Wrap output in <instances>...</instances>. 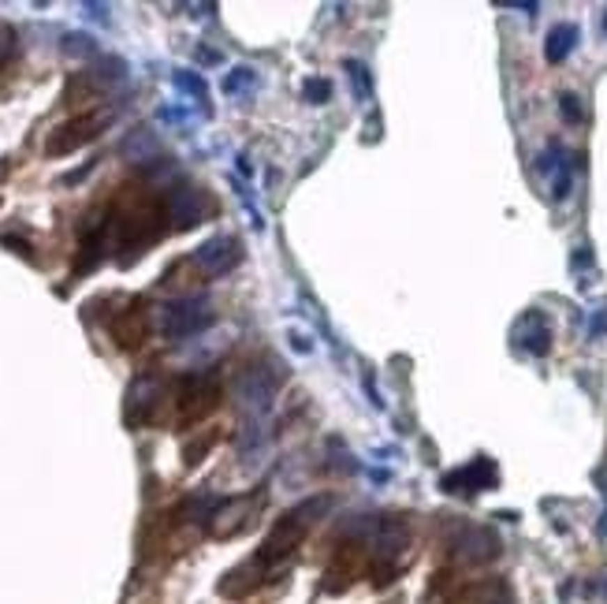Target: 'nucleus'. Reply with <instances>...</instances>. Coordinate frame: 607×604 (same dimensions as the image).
<instances>
[{
  "instance_id": "f257e3e1",
  "label": "nucleus",
  "mask_w": 607,
  "mask_h": 604,
  "mask_svg": "<svg viewBox=\"0 0 607 604\" xmlns=\"http://www.w3.org/2000/svg\"><path fill=\"white\" fill-rule=\"evenodd\" d=\"M328 508H332V496H313V500L298 504L295 511L284 515V519L272 526V534L265 537V545H261V552L254 556V564H257V567H268V564H279V559H287L291 552H295V545L309 534L313 519H321Z\"/></svg>"
},
{
  "instance_id": "f03ea898",
  "label": "nucleus",
  "mask_w": 607,
  "mask_h": 604,
  "mask_svg": "<svg viewBox=\"0 0 607 604\" xmlns=\"http://www.w3.org/2000/svg\"><path fill=\"white\" fill-rule=\"evenodd\" d=\"M213 325V310L205 299H171L160 306V332L168 340H187L198 336L201 329Z\"/></svg>"
},
{
  "instance_id": "7ed1b4c3",
  "label": "nucleus",
  "mask_w": 607,
  "mask_h": 604,
  "mask_svg": "<svg viewBox=\"0 0 607 604\" xmlns=\"http://www.w3.org/2000/svg\"><path fill=\"white\" fill-rule=\"evenodd\" d=\"M108 120H112V112H108V109H97V112H86V116H79V120L63 123L60 131L49 138L45 153L60 157V153H71V149H79V146H86V142H93L97 131H101Z\"/></svg>"
},
{
  "instance_id": "20e7f679",
  "label": "nucleus",
  "mask_w": 607,
  "mask_h": 604,
  "mask_svg": "<svg viewBox=\"0 0 607 604\" xmlns=\"http://www.w3.org/2000/svg\"><path fill=\"white\" fill-rule=\"evenodd\" d=\"M238 262H243V246H238L235 235H213L194 250V265L205 276H227Z\"/></svg>"
},
{
  "instance_id": "39448f33",
  "label": "nucleus",
  "mask_w": 607,
  "mask_h": 604,
  "mask_svg": "<svg viewBox=\"0 0 607 604\" xmlns=\"http://www.w3.org/2000/svg\"><path fill=\"white\" fill-rule=\"evenodd\" d=\"M276 388H279V377L276 373H265V370H257V365H250V370L238 373L235 399H238V407H246V411L257 414V411H268V407H272Z\"/></svg>"
},
{
  "instance_id": "423d86ee",
  "label": "nucleus",
  "mask_w": 607,
  "mask_h": 604,
  "mask_svg": "<svg viewBox=\"0 0 607 604\" xmlns=\"http://www.w3.org/2000/svg\"><path fill=\"white\" fill-rule=\"evenodd\" d=\"M443 492H454V496H477L484 489L495 485V462L492 459H473L470 467H459L451 474H443Z\"/></svg>"
},
{
  "instance_id": "0eeeda50",
  "label": "nucleus",
  "mask_w": 607,
  "mask_h": 604,
  "mask_svg": "<svg viewBox=\"0 0 607 604\" xmlns=\"http://www.w3.org/2000/svg\"><path fill=\"white\" fill-rule=\"evenodd\" d=\"M205 213H209V202H205L201 187L179 183L176 190H168V217L176 220V228H194V224H201Z\"/></svg>"
},
{
  "instance_id": "6e6552de",
  "label": "nucleus",
  "mask_w": 607,
  "mask_h": 604,
  "mask_svg": "<svg viewBox=\"0 0 607 604\" xmlns=\"http://www.w3.org/2000/svg\"><path fill=\"white\" fill-rule=\"evenodd\" d=\"M451 548L466 559V564H489V559L500 556V537L492 530H484V526H466V530H459V537L451 541Z\"/></svg>"
},
{
  "instance_id": "1a4fd4ad",
  "label": "nucleus",
  "mask_w": 607,
  "mask_h": 604,
  "mask_svg": "<svg viewBox=\"0 0 607 604\" xmlns=\"http://www.w3.org/2000/svg\"><path fill=\"white\" fill-rule=\"evenodd\" d=\"M514 340H518V347L529 351V354H537V358H544L548 347H551V329H548V321L544 314H525L522 321H518V329H514Z\"/></svg>"
},
{
  "instance_id": "9d476101",
  "label": "nucleus",
  "mask_w": 607,
  "mask_h": 604,
  "mask_svg": "<svg viewBox=\"0 0 607 604\" xmlns=\"http://www.w3.org/2000/svg\"><path fill=\"white\" fill-rule=\"evenodd\" d=\"M157 399H160V381H157V377H138V381L131 384V392H127V418H131V422H146Z\"/></svg>"
},
{
  "instance_id": "9b49d317",
  "label": "nucleus",
  "mask_w": 607,
  "mask_h": 604,
  "mask_svg": "<svg viewBox=\"0 0 607 604\" xmlns=\"http://www.w3.org/2000/svg\"><path fill=\"white\" fill-rule=\"evenodd\" d=\"M574 45H578V27H574V23H559L548 34V41H544V60L548 63H562L574 52Z\"/></svg>"
},
{
  "instance_id": "f8f14e48",
  "label": "nucleus",
  "mask_w": 607,
  "mask_h": 604,
  "mask_svg": "<svg viewBox=\"0 0 607 604\" xmlns=\"http://www.w3.org/2000/svg\"><path fill=\"white\" fill-rule=\"evenodd\" d=\"M171 82H176L183 93H190L194 101H205V97H209V90H205V82H201V75H194V71H183V68H179L176 75H171Z\"/></svg>"
},
{
  "instance_id": "ddd939ff",
  "label": "nucleus",
  "mask_w": 607,
  "mask_h": 604,
  "mask_svg": "<svg viewBox=\"0 0 607 604\" xmlns=\"http://www.w3.org/2000/svg\"><path fill=\"white\" fill-rule=\"evenodd\" d=\"M346 75H351V79H354V90H358V97H362V101H369V97H373L369 68H365L362 60H346Z\"/></svg>"
},
{
  "instance_id": "4468645a",
  "label": "nucleus",
  "mask_w": 607,
  "mask_h": 604,
  "mask_svg": "<svg viewBox=\"0 0 607 604\" xmlns=\"http://www.w3.org/2000/svg\"><path fill=\"white\" fill-rule=\"evenodd\" d=\"M63 52H68V56H79V60L97 56V41L90 34H68L63 38Z\"/></svg>"
},
{
  "instance_id": "2eb2a0df",
  "label": "nucleus",
  "mask_w": 607,
  "mask_h": 604,
  "mask_svg": "<svg viewBox=\"0 0 607 604\" xmlns=\"http://www.w3.org/2000/svg\"><path fill=\"white\" fill-rule=\"evenodd\" d=\"M254 82H257V71L254 68H235L224 79V93H238V90H246V86H254Z\"/></svg>"
},
{
  "instance_id": "dca6fc26",
  "label": "nucleus",
  "mask_w": 607,
  "mask_h": 604,
  "mask_svg": "<svg viewBox=\"0 0 607 604\" xmlns=\"http://www.w3.org/2000/svg\"><path fill=\"white\" fill-rule=\"evenodd\" d=\"M302 93H306V101H309V105H324V101L332 97V82H328V79H306Z\"/></svg>"
},
{
  "instance_id": "f3484780",
  "label": "nucleus",
  "mask_w": 607,
  "mask_h": 604,
  "mask_svg": "<svg viewBox=\"0 0 607 604\" xmlns=\"http://www.w3.org/2000/svg\"><path fill=\"white\" fill-rule=\"evenodd\" d=\"M559 112H562V120L578 123V120H581V105H578V97H574V93H562V97H559Z\"/></svg>"
},
{
  "instance_id": "a211bd4d",
  "label": "nucleus",
  "mask_w": 607,
  "mask_h": 604,
  "mask_svg": "<svg viewBox=\"0 0 607 604\" xmlns=\"http://www.w3.org/2000/svg\"><path fill=\"white\" fill-rule=\"evenodd\" d=\"M12 52H15V34H12V27H0V63L12 56Z\"/></svg>"
},
{
  "instance_id": "6ab92c4d",
  "label": "nucleus",
  "mask_w": 607,
  "mask_h": 604,
  "mask_svg": "<svg viewBox=\"0 0 607 604\" xmlns=\"http://www.w3.org/2000/svg\"><path fill=\"white\" fill-rule=\"evenodd\" d=\"M365 392H369V403L376 407V411H384V399H381V392L373 388V381H369V377H365Z\"/></svg>"
},
{
  "instance_id": "aec40b11",
  "label": "nucleus",
  "mask_w": 607,
  "mask_h": 604,
  "mask_svg": "<svg viewBox=\"0 0 607 604\" xmlns=\"http://www.w3.org/2000/svg\"><path fill=\"white\" fill-rule=\"evenodd\" d=\"M596 332H607V314H600V317H592V336Z\"/></svg>"
},
{
  "instance_id": "412c9836",
  "label": "nucleus",
  "mask_w": 607,
  "mask_h": 604,
  "mask_svg": "<svg viewBox=\"0 0 607 604\" xmlns=\"http://www.w3.org/2000/svg\"><path fill=\"white\" fill-rule=\"evenodd\" d=\"M604 30H607V12H604Z\"/></svg>"
},
{
  "instance_id": "4be33fe9",
  "label": "nucleus",
  "mask_w": 607,
  "mask_h": 604,
  "mask_svg": "<svg viewBox=\"0 0 607 604\" xmlns=\"http://www.w3.org/2000/svg\"><path fill=\"white\" fill-rule=\"evenodd\" d=\"M500 604H511V601H507V597H503V601H500Z\"/></svg>"
}]
</instances>
